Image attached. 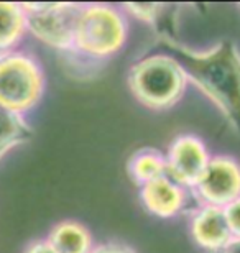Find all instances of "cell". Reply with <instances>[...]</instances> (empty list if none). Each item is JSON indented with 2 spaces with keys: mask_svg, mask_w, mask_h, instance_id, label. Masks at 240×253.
I'll list each match as a JSON object with an SVG mask.
<instances>
[{
  "mask_svg": "<svg viewBox=\"0 0 240 253\" xmlns=\"http://www.w3.org/2000/svg\"><path fill=\"white\" fill-rule=\"evenodd\" d=\"M158 43L183 64L188 81L216 105L229 126L240 136V49L232 40L194 51L176 38L160 37Z\"/></svg>",
  "mask_w": 240,
  "mask_h": 253,
  "instance_id": "cell-1",
  "label": "cell"
},
{
  "mask_svg": "<svg viewBox=\"0 0 240 253\" xmlns=\"http://www.w3.org/2000/svg\"><path fill=\"white\" fill-rule=\"evenodd\" d=\"M130 92L151 110L171 109L183 99L190 84L183 64L170 53L150 54L130 66Z\"/></svg>",
  "mask_w": 240,
  "mask_h": 253,
  "instance_id": "cell-2",
  "label": "cell"
},
{
  "mask_svg": "<svg viewBox=\"0 0 240 253\" xmlns=\"http://www.w3.org/2000/svg\"><path fill=\"white\" fill-rule=\"evenodd\" d=\"M129 23L122 7L112 3H83L74 32L73 53L91 59H107L124 48Z\"/></svg>",
  "mask_w": 240,
  "mask_h": 253,
  "instance_id": "cell-3",
  "label": "cell"
},
{
  "mask_svg": "<svg viewBox=\"0 0 240 253\" xmlns=\"http://www.w3.org/2000/svg\"><path fill=\"white\" fill-rule=\"evenodd\" d=\"M43 68L32 53L13 49L0 54V105L25 115L43 97Z\"/></svg>",
  "mask_w": 240,
  "mask_h": 253,
  "instance_id": "cell-4",
  "label": "cell"
},
{
  "mask_svg": "<svg viewBox=\"0 0 240 253\" xmlns=\"http://www.w3.org/2000/svg\"><path fill=\"white\" fill-rule=\"evenodd\" d=\"M27 30L38 42L61 53H73L74 32L83 3L42 2L22 3Z\"/></svg>",
  "mask_w": 240,
  "mask_h": 253,
  "instance_id": "cell-5",
  "label": "cell"
},
{
  "mask_svg": "<svg viewBox=\"0 0 240 253\" xmlns=\"http://www.w3.org/2000/svg\"><path fill=\"white\" fill-rule=\"evenodd\" d=\"M197 206L224 209L240 197V163L229 155L211 156L199 183L191 189Z\"/></svg>",
  "mask_w": 240,
  "mask_h": 253,
  "instance_id": "cell-6",
  "label": "cell"
},
{
  "mask_svg": "<svg viewBox=\"0 0 240 253\" xmlns=\"http://www.w3.org/2000/svg\"><path fill=\"white\" fill-rule=\"evenodd\" d=\"M165 158L168 178L191 191L206 171L211 153L202 138L192 133H183L170 143Z\"/></svg>",
  "mask_w": 240,
  "mask_h": 253,
  "instance_id": "cell-7",
  "label": "cell"
},
{
  "mask_svg": "<svg viewBox=\"0 0 240 253\" xmlns=\"http://www.w3.org/2000/svg\"><path fill=\"white\" fill-rule=\"evenodd\" d=\"M191 197L192 194L190 189L183 188L168 176H163L140 188L142 204L151 215L160 219H171L183 214L190 207Z\"/></svg>",
  "mask_w": 240,
  "mask_h": 253,
  "instance_id": "cell-8",
  "label": "cell"
},
{
  "mask_svg": "<svg viewBox=\"0 0 240 253\" xmlns=\"http://www.w3.org/2000/svg\"><path fill=\"white\" fill-rule=\"evenodd\" d=\"M190 232L199 249L207 253H222L234 242L224 209L214 206H197Z\"/></svg>",
  "mask_w": 240,
  "mask_h": 253,
  "instance_id": "cell-9",
  "label": "cell"
},
{
  "mask_svg": "<svg viewBox=\"0 0 240 253\" xmlns=\"http://www.w3.org/2000/svg\"><path fill=\"white\" fill-rule=\"evenodd\" d=\"M48 244L58 253H93L94 237L84 224L78 220H61L51 227Z\"/></svg>",
  "mask_w": 240,
  "mask_h": 253,
  "instance_id": "cell-10",
  "label": "cell"
},
{
  "mask_svg": "<svg viewBox=\"0 0 240 253\" xmlns=\"http://www.w3.org/2000/svg\"><path fill=\"white\" fill-rule=\"evenodd\" d=\"M127 173L137 186H145L166 176V158L160 150L145 146L129 158Z\"/></svg>",
  "mask_w": 240,
  "mask_h": 253,
  "instance_id": "cell-11",
  "label": "cell"
},
{
  "mask_svg": "<svg viewBox=\"0 0 240 253\" xmlns=\"http://www.w3.org/2000/svg\"><path fill=\"white\" fill-rule=\"evenodd\" d=\"M27 30L22 3L0 2V54L18 49Z\"/></svg>",
  "mask_w": 240,
  "mask_h": 253,
  "instance_id": "cell-12",
  "label": "cell"
},
{
  "mask_svg": "<svg viewBox=\"0 0 240 253\" xmlns=\"http://www.w3.org/2000/svg\"><path fill=\"white\" fill-rule=\"evenodd\" d=\"M33 138V128L25 115L15 114L0 105V161L17 146Z\"/></svg>",
  "mask_w": 240,
  "mask_h": 253,
  "instance_id": "cell-13",
  "label": "cell"
},
{
  "mask_svg": "<svg viewBox=\"0 0 240 253\" xmlns=\"http://www.w3.org/2000/svg\"><path fill=\"white\" fill-rule=\"evenodd\" d=\"M175 8L173 5L166 3H125L122 5V10L125 15H132V17L142 20L145 23H150L153 28L158 32V38L168 37L176 38L175 32H173V18L175 15Z\"/></svg>",
  "mask_w": 240,
  "mask_h": 253,
  "instance_id": "cell-14",
  "label": "cell"
},
{
  "mask_svg": "<svg viewBox=\"0 0 240 253\" xmlns=\"http://www.w3.org/2000/svg\"><path fill=\"white\" fill-rule=\"evenodd\" d=\"M224 215H226L227 225L231 229L234 240L240 239V197L224 207Z\"/></svg>",
  "mask_w": 240,
  "mask_h": 253,
  "instance_id": "cell-15",
  "label": "cell"
},
{
  "mask_svg": "<svg viewBox=\"0 0 240 253\" xmlns=\"http://www.w3.org/2000/svg\"><path fill=\"white\" fill-rule=\"evenodd\" d=\"M93 253H137V252L125 244H119V242H107V244L96 245Z\"/></svg>",
  "mask_w": 240,
  "mask_h": 253,
  "instance_id": "cell-16",
  "label": "cell"
},
{
  "mask_svg": "<svg viewBox=\"0 0 240 253\" xmlns=\"http://www.w3.org/2000/svg\"><path fill=\"white\" fill-rule=\"evenodd\" d=\"M23 253H58L53 247L48 244L47 239H42V240H35L32 242L27 249H25Z\"/></svg>",
  "mask_w": 240,
  "mask_h": 253,
  "instance_id": "cell-17",
  "label": "cell"
},
{
  "mask_svg": "<svg viewBox=\"0 0 240 253\" xmlns=\"http://www.w3.org/2000/svg\"><path fill=\"white\" fill-rule=\"evenodd\" d=\"M222 253H240V239L234 240L231 245L227 247L226 250H224Z\"/></svg>",
  "mask_w": 240,
  "mask_h": 253,
  "instance_id": "cell-18",
  "label": "cell"
}]
</instances>
